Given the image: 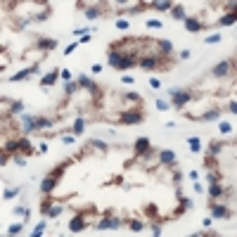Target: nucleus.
<instances>
[{"label":"nucleus","instance_id":"7ed1b4c3","mask_svg":"<svg viewBox=\"0 0 237 237\" xmlns=\"http://www.w3.org/2000/svg\"><path fill=\"white\" fill-rule=\"evenodd\" d=\"M228 71V64H221V66H216V76H221V74H225Z\"/></svg>","mask_w":237,"mask_h":237},{"label":"nucleus","instance_id":"f257e3e1","mask_svg":"<svg viewBox=\"0 0 237 237\" xmlns=\"http://www.w3.org/2000/svg\"><path fill=\"white\" fill-rule=\"evenodd\" d=\"M140 118H142L140 112H128V114H123V121H126V123H135V121H140Z\"/></svg>","mask_w":237,"mask_h":237},{"label":"nucleus","instance_id":"f03ea898","mask_svg":"<svg viewBox=\"0 0 237 237\" xmlns=\"http://www.w3.org/2000/svg\"><path fill=\"white\" fill-rule=\"evenodd\" d=\"M185 100H187V95H185V93H175V104H183Z\"/></svg>","mask_w":237,"mask_h":237},{"label":"nucleus","instance_id":"0eeeda50","mask_svg":"<svg viewBox=\"0 0 237 237\" xmlns=\"http://www.w3.org/2000/svg\"><path fill=\"white\" fill-rule=\"evenodd\" d=\"M235 19H237L235 14H228V17H225V19H223V24H232V22H235Z\"/></svg>","mask_w":237,"mask_h":237},{"label":"nucleus","instance_id":"9d476101","mask_svg":"<svg viewBox=\"0 0 237 237\" xmlns=\"http://www.w3.org/2000/svg\"><path fill=\"white\" fill-rule=\"evenodd\" d=\"M161 159H164V161H171V159H173V154H171V152H164V154H161Z\"/></svg>","mask_w":237,"mask_h":237},{"label":"nucleus","instance_id":"9b49d317","mask_svg":"<svg viewBox=\"0 0 237 237\" xmlns=\"http://www.w3.org/2000/svg\"><path fill=\"white\" fill-rule=\"evenodd\" d=\"M221 192H223V190H221L218 185H213V187H211V194H213V197H216V194H221Z\"/></svg>","mask_w":237,"mask_h":237},{"label":"nucleus","instance_id":"423d86ee","mask_svg":"<svg viewBox=\"0 0 237 237\" xmlns=\"http://www.w3.org/2000/svg\"><path fill=\"white\" fill-rule=\"evenodd\" d=\"M213 216H225V209H223V206H216V209H213Z\"/></svg>","mask_w":237,"mask_h":237},{"label":"nucleus","instance_id":"1a4fd4ad","mask_svg":"<svg viewBox=\"0 0 237 237\" xmlns=\"http://www.w3.org/2000/svg\"><path fill=\"white\" fill-rule=\"evenodd\" d=\"M187 28H190V31H197V28H199V24H197V22H187Z\"/></svg>","mask_w":237,"mask_h":237},{"label":"nucleus","instance_id":"6e6552de","mask_svg":"<svg viewBox=\"0 0 237 237\" xmlns=\"http://www.w3.org/2000/svg\"><path fill=\"white\" fill-rule=\"evenodd\" d=\"M137 150H140V152L147 150V140H137Z\"/></svg>","mask_w":237,"mask_h":237},{"label":"nucleus","instance_id":"39448f33","mask_svg":"<svg viewBox=\"0 0 237 237\" xmlns=\"http://www.w3.org/2000/svg\"><path fill=\"white\" fill-rule=\"evenodd\" d=\"M81 225H83V221H81V218H76V221L71 223V230H81Z\"/></svg>","mask_w":237,"mask_h":237},{"label":"nucleus","instance_id":"20e7f679","mask_svg":"<svg viewBox=\"0 0 237 237\" xmlns=\"http://www.w3.org/2000/svg\"><path fill=\"white\" fill-rule=\"evenodd\" d=\"M52 185H55V180H45V183H43V190H45V192H50V190H52Z\"/></svg>","mask_w":237,"mask_h":237}]
</instances>
